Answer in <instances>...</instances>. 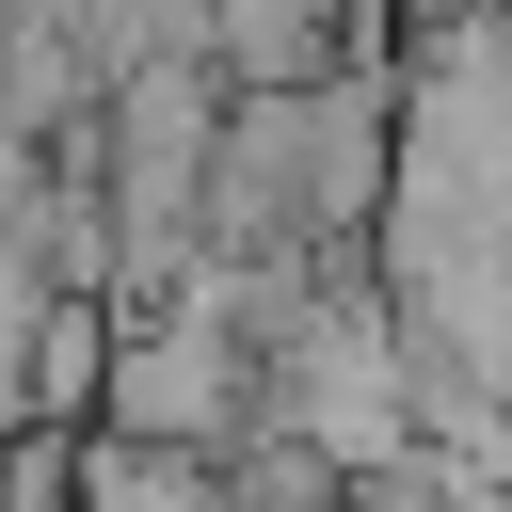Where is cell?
<instances>
[{
    "instance_id": "cell-1",
    "label": "cell",
    "mask_w": 512,
    "mask_h": 512,
    "mask_svg": "<svg viewBox=\"0 0 512 512\" xmlns=\"http://www.w3.org/2000/svg\"><path fill=\"white\" fill-rule=\"evenodd\" d=\"M80 512H224V464L144 448V432H80Z\"/></svg>"
},
{
    "instance_id": "cell-2",
    "label": "cell",
    "mask_w": 512,
    "mask_h": 512,
    "mask_svg": "<svg viewBox=\"0 0 512 512\" xmlns=\"http://www.w3.org/2000/svg\"><path fill=\"white\" fill-rule=\"evenodd\" d=\"M80 32H96L112 80L128 64H208V0H80Z\"/></svg>"
},
{
    "instance_id": "cell-3",
    "label": "cell",
    "mask_w": 512,
    "mask_h": 512,
    "mask_svg": "<svg viewBox=\"0 0 512 512\" xmlns=\"http://www.w3.org/2000/svg\"><path fill=\"white\" fill-rule=\"evenodd\" d=\"M48 272H32V240L0 224V432H32V352H48Z\"/></svg>"
},
{
    "instance_id": "cell-4",
    "label": "cell",
    "mask_w": 512,
    "mask_h": 512,
    "mask_svg": "<svg viewBox=\"0 0 512 512\" xmlns=\"http://www.w3.org/2000/svg\"><path fill=\"white\" fill-rule=\"evenodd\" d=\"M448 368H464V384H480V400H496V416H512V304H496V320H480V336H464V352H448Z\"/></svg>"
},
{
    "instance_id": "cell-5",
    "label": "cell",
    "mask_w": 512,
    "mask_h": 512,
    "mask_svg": "<svg viewBox=\"0 0 512 512\" xmlns=\"http://www.w3.org/2000/svg\"><path fill=\"white\" fill-rule=\"evenodd\" d=\"M32 176H48V144H32L16 112H0V224H16V192H32Z\"/></svg>"
},
{
    "instance_id": "cell-6",
    "label": "cell",
    "mask_w": 512,
    "mask_h": 512,
    "mask_svg": "<svg viewBox=\"0 0 512 512\" xmlns=\"http://www.w3.org/2000/svg\"><path fill=\"white\" fill-rule=\"evenodd\" d=\"M16 16H48V0H16Z\"/></svg>"
}]
</instances>
